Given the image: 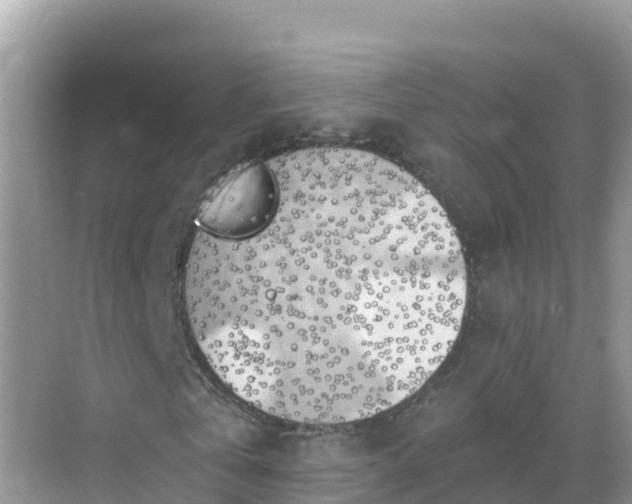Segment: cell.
Segmentation results:
<instances>
[{
    "label": "cell",
    "instance_id": "7a4b0ae2",
    "mask_svg": "<svg viewBox=\"0 0 632 504\" xmlns=\"http://www.w3.org/2000/svg\"><path fill=\"white\" fill-rule=\"evenodd\" d=\"M277 183L268 163L247 164L226 177L201 206L197 222L213 236L236 239L250 235L271 218Z\"/></svg>",
    "mask_w": 632,
    "mask_h": 504
},
{
    "label": "cell",
    "instance_id": "6da1fadb",
    "mask_svg": "<svg viewBox=\"0 0 632 504\" xmlns=\"http://www.w3.org/2000/svg\"><path fill=\"white\" fill-rule=\"evenodd\" d=\"M277 203L256 232L199 231L185 274L195 340L256 409L308 424L380 414L451 351L463 251L436 198L376 154L308 148L270 163Z\"/></svg>",
    "mask_w": 632,
    "mask_h": 504
}]
</instances>
